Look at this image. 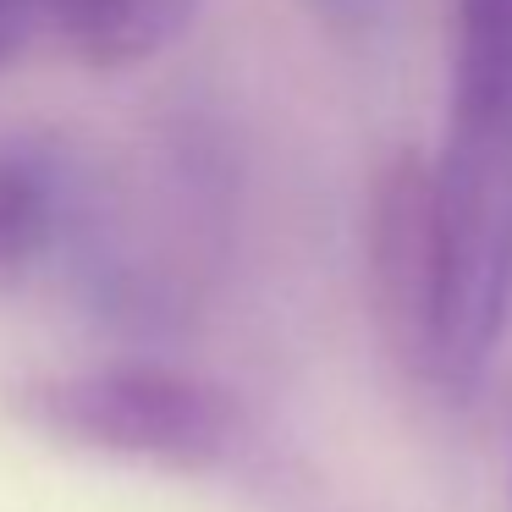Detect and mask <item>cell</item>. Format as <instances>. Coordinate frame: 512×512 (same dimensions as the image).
<instances>
[{"instance_id": "cell-5", "label": "cell", "mask_w": 512, "mask_h": 512, "mask_svg": "<svg viewBox=\"0 0 512 512\" xmlns=\"http://www.w3.org/2000/svg\"><path fill=\"white\" fill-rule=\"evenodd\" d=\"M23 23H28V6H23V0H0V67H6V56H12Z\"/></svg>"}, {"instance_id": "cell-3", "label": "cell", "mask_w": 512, "mask_h": 512, "mask_svg": "<svg viewBox=\"0 0 512 512\" xmlns=\"http://www.w3.org/2000/svg\"><path fill=\"white\" fill-rule=\"evenodd\" d=\"M94 177L45 138L0 144V281H28L78 248L89 221Z\"/></svg>"}, {"instance_id": "cell-4", "label": "cell", "mask_w": 512, "mask_h": 512, "mask_svg": "<svg viewBox=\"0 0 512 512\" xmlns=\"http://www.w3.org/2000/svg\"><path fill=\"white\" fill-rule=\"evenodd\" d=\"M89 67H138L188 28L199 0H23Z\"/></svg>"}, {"instance_id": "cell-6", "label": "cell", "mask_w": 512, "mask_h": 512, "mask_svg": "<svg viewBox=\"0 0 512 512\" xmlns=\"http://www.w3.org/2000/svg\"><path fill=\"white\" fill-rule=\"evenodd\" d=\"M320 6L336 17V23H369L380 0H320Z\"/></svg>"}, {"instance_id": "cell-2", "label": "cell", "mask_w": 512, "mask_h": 512, "mask_svg": "<svg viewBox=\"0 0 512 512\" xmlns=\"http://www.w3.org/2000/svg\"><path fill=\"white\" fill-rule=\"evenodd\" d=\"M23 424L94 457L155 468H215L237 452L243 408L215 380L166 364H94L34 375L12 391Z\"/></svg>"}, {"instance_id": "cell-1", "label": "cell", "mask_w": 512, "mask_h": 512, "mask_svg": "<svg viewBox=\"0 0 512 512\" xmlns=\"http://www.w3.org/2000/svg\"><path fill=\"white\" fill-rule=\"evenodd\" d=\"M369 287L408 375L474 397L512 331V0H452L441 155L369 199Z\"/></svg>"}]
</instances>
